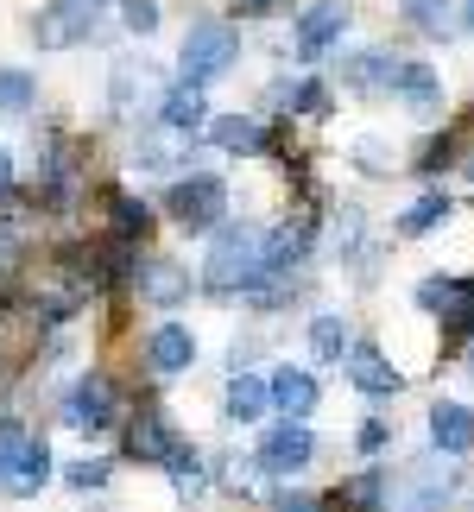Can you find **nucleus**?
Instances as JSON below:
<instances>
[{"instance_id": "1", "label": "nucleus", "mask_w": 474, "mask_h": 512, "mask_svg": "<svg viewBox=\"0 0 474 512\" xmlns=\"http://www.w3.org/2000/svg\"><path fill=\"white\" fill-rule=\"evenodd\" d=\"M260 279H266V234L247 228V222H234V228L215 234L209 266H203V285L222 291V298H234V291H253Z\"/></svg>"}, {"instance_id": "2", "label": "nucleus", "mask_w": 474, "mask_h": 512, "mask_svg": "<svg viewBox=\"0 0 474 512\" xmlns=\"http://www.w3.org/2000/svg\"><path fill=\"white\" fill-rule=\"evenodd\" d=\"M456 481H462V462L456 456H430V462H411L399 481H392V494H386V512H443L449 494H456Z\"/></svg>"}, {"instance_id": "3", "label": "nucleus", "mask_w": 474, "mask_h": 512, "mask_svg": "<svg viewBox=\"0 0 474 512\" xmlns=\"http://www.w3.org/2000/svg\"><path fill=\"white\" fill-rule=\"evenodd\" d=\"M234 57H241V32L222 26V19H203V26L184 32V51H177V76L184 83H215V76L234 70Z\"/></svg>"}, {"instance_id": "4", "label": "nucleus", "mask_w": 474, "mask_h": 512, "mask_svg": "<svg viewBox=\"0 0 474 512\" xmlns=\"http://www.w3.org/2000/svg\"><path fill=\"white\" fill-rule=\"evenodd\" d=\"M171 222L177 228H190V234H203V228H215L222 222V209H228V184L222 177H184V184L171 190Z\"/></svg>"}, {"instance_id": "5", "label": "nucleus", "mask_w": 474, "mask_h": 512, "mask_svg": "<svg viewBox=\"0 0 474 512\" xmlns=\"http://www.w3.org/2000/svg\"><path fill=\"white\" fill-rule=\"evenodd\" d=\"M45 481H51V449L38 443V437H13V443H0V487H7L13 500H32Z\"/></svg>"}, {"instance_id": "6", "label": "nucleus", "mask_w": 474, "mask_h": 512, "mask_svg": "<svg viewBox=\"0 0 474 512\" xmlns=\"http://www.w3.org/2000/svg\"><path fill=\"white\" fill-rule=\"evenodd\" d=\"M127 456H133V462L177 468V462L190 456V449H184V437H177V424L165 418V411H158V405H146L140 418H133V430H127Z\"/></svg>"}, {"instance_id": "7", "label": "nucleus", "mask_w": 474, "mask_h": 512, "mask_svg": "<svg viewBox=\"0 0 474 512\" xmlns=\"http://www.w3.org/2000/svg\"><path fill=\"white\" fill-rule=\"evenodd\" d=\"M108 102H114V114H127V121L133 114H158L165 108V83L152 76L146 57H121V64H114V95Z\"/></svg>"}, {"instance_id": "8", "label": "nucleus", "mask_w": 474, "mask_h": 512, "mask_svg": "<svg viewBox=\"0 0 474 512\" xmlns=\"http://www.w3.org/2000/svg\"><path fill=\"white\" fill-rule=\"evenodd\" d=\"M310 456H316V437H310L298 418L272 424L266 437H260V462H266V475H298V468H310Z\"/></svg>"}, {"instance_id": "9", "label": "nucleus", "mask_w": 474, "mask_h": 512, "mask_svg": "<svg viewBox=\"0 0 474 512\" xmlns=\"http://www.w3.org/2000/svg\"><path fill=\"white\" fill-rule=\"evenodd\" d=\"M342 367H348V380H354V386H361V392H367V399H392V392H399V386H405V373H399V367H392V361H386V354H380V348H373V342H354Z\"/></svg>"}, {"instance_id": "10", "label": "nucleus", "mask_w": 474, "mask_h": 512, "mask_svg": "<svg viewBox=\"0 0 474 512\" xmlns=\"http://www.w3.org/2000/svg\"><path fill=\"white\" fill-rule=\"evenodd\" d=\"M108 418H114V380L108 373H89V380L64 399V424L70 430H102Z\"/></svg>"}, {"instance_id": "11", "label": "nucleus", "mask_w": 474, "mask_h": 512, "mask_svg": "<svg viewBox=\"0 0 474 512\" xmlns=\"http://www.w3.org/2000/svg\"><path fill=\"white\" fill-rule=\"evenodd\" d=\"M133 279H140V298L158 304V310H177V304L190 298V272L177 266V260H158V253H152V260H140Z\"/></svg>"}, {"instance_id": "12", "label": "nucleus", "mask_w": 474, "mask_h": 512, "mask_svg": "<svg viewBox=\"0 0 474 512\" xmlns=\"http://www.w3.org/2000/svg\"><path fill=\"white\" fill-rule=\"evenodd\" d=\"M399 64L405 57H392V51H354L348 64H342V83L354 95H392V83H399Z\"/></svg>"}, {"instance_id": "13", "label": "nucleus", "mask_w": 474, "mask_h": 512, "mask_svg": "<svg viewBox=\"0 0 474 512\" xmlns=\"http://www.w3.org/2000/svg\"><path fill=\"white\" fill-rule=\"evenodd\" d=\"M392 95L411 108V114H443V76L424 64V57H405L399 64V83H392Z\"/></svg>"}, {"instance_id": "14", "label": "nucleus", "mask_w": 474, "mask_h": 512, "mask_svg": "<svg viewBox=\"0 0 474 512\" xmlns=\"http://www.w3.org/2000/svg\"><path fill=\"white\" fill-rule=\"evenodd\" d=\"M342 26H348L342 0H316V7H304V19H298V57H323L335 38H342Z\"/></svg>"}, {"instance_id": "15", "label": "nucleus", "mask_w": 474, "mask_h": 512, "mask_svg": "<svg viewBox=\"0 0 474 512\" xmlns=\"http://www.w3.org/2000/svg\"><path fill=\"white\" fill-rule=\"evenodd\" d=\"M430 443H437L443 456H468L474 449V411L456 405V399H437L430 405Z\"/></svg>"}, {"instance_id": "16", "label": "nucleus", "mask_w": 474, "mask_h": 512, "mask_svg": "<svg viewBox=\"0 0 474 512\" xmlns=\"http://www.w3.org/2000/svg\"><path fill=\"white\" fill-rule=\"evenodd\" d=\"M158 121L165 127H177V133H203V121H209V102H203V83H177L165 89V108H158Z\"/></svg>"}, {"instance_id": "17", "label": "nucleus", "mask_w": 474, "mask_h": 512, "mask_svg": "<svg viewBox=\"0 0 474 512\" xmlns=\"http://www.w3.org/2000/svg\"><path fill=\"white\" fill-rule=\"evenodd\" d=\"M146 361L152 373H184L196 361V336L184 323H165V329H152V342H146Z\"/></svg>"}, {"instance_id": "18", "label": "nucleus", "mask_w": 474, "mask_h": 512, "mask_svg": "<svg viewBox=\"0 0 474 512\" xmlns=\"http://www.w3.org/2000/svg\"><path fill=\"white\" fill-rule=\"evenodd\" d=\"M272 411V380H260V373H234L228 380V418L234 424H253Z\"/></svg>"}, {"instance_id": "19", "label": "nucleus", "mask_w": 474, "mask_h": 512, "mask_svg": "<svg viewBox=\"0 0 474 512\" xmlns=\"http://www.w3.org/2000/svg\"><path fill=\"white\" fill-rule=\"evenodd\" d=\"M272 405H279L285 418L304 424V411H316V380H310V373H298V367H285L279 380H272Z\"/></svg>"}, {"instance_id": "20", "label": "nucleus", "mask_w": 474, "mask_h": 512, "mask_svg": "<svg viewBox=\"0 0 474 512\" xmlns=\"http://www.w3.org/2000/svg\"><path fill=\"white\" fill-rule=\"evenodd\" d=\"M348 348H354V342H348V323L335 317V310H323V317L310 323V354H316V361H329V367H342Z\"/></svg>"}, {"instance_id": "21", "label": "nucleus", "mask_w": 474, "mask_h": 512, "mask_svg": "<svg viewBox=\"0 0 474 512\" xmlns=\"http://www.w3.org/2000/svg\"><path fill=\"white\" fill-rule=\"evenodd\" d=\"M405 19L418 32H430V38H449L462 26V13H456V0H405Z\"/></svg>"}, {"instance_id": "22", "label": "nucleus", "mask_w": 474, "mask_h": 512, "mask_svg": "<svg viewBox=\"0 0 474 512\" xmlns=\"http://www.w3.org/2000/svg\"><path fill=\"white\" fill-rule=\"evenodd\" d=\"M449 209H456V203H449L443 190H424L418 203H411V209L399 215V234H430L437 222H449Z\"/></svg>"}, {"instance_id": "23", "label": "nucleus", "mask_w": 474, "mask_h": 512, "mask_svg": "<svg viewBox=\"0 0 474 512\" xmlns=\"http://www.w3.org/2000/svg\"><path fill=\"white\" fill-rule=\"evenodd\" d=\"M215 146H222V152H260L266 127L247 121V114H228V121H215Z\"/></svg>"}, {"instance_id": "24", "label": "nucleus", "mask_w": 474, "mask_h": 512, "mask_svg": "<svg viewBox=\"0 0 474 512\" xmlns=\"http://www.w3.org/2000/svg\"><path fill=\"white\" fill-rule=\"evenodd\" d=\"M361 234H367V222H361V209H354V203H342V209L329 215L323 241H329V253H354V247H361Z\"/></svg>"}, {"instance_id": "25", "label": "nucleus", "mask_w": 474, "mask_h": 512, "mask_svg": "<svg viewBox=\"0 0 474 512\" xmlns=\"http://www.w3.org/2000/svg\"><path fill=\"white\" fill-rule=\"evenodd\" d=\"M38 102V83L26 70H0V114H26Z\"/></svg>"}, {"instance_id": "26", "label": "nucleus", "mask_w": 474, "mask_h": 512, "mask_svg": "<svg viewBox=\"0 0 474 512\" xmlns=\"http://www.w3.org/2000/svg\"><path fill=\"white\" fill-rule=\"evenodd\" d=\"M443 329H456V336H468V329H474V279H456V285H449Z\"/></svg>"}, {"instance_id": "27", "label": "nucleus", "mask_w": 474, "mask_h": 512, "mask_svg": "<svg viewBox=\"0 0 474 512\" xmlns=\"http://www.w3.org/2000/svg\"><path fill=\"white\" fill-rule=\"evenodd\" d=\"M354 165H361L367 177H386V171H392V146L367 133V140H354Z\"/></svg>"}, {"instance_id": "28", "label": "nucleus", "mask_w": 474, "mask_h": 512, "mask_svg": "<svg viewBox=\"0 0 474 512\" xmlns=\"http://www.w3.org/2000/svg\"><path fill=\"white\" fill-rule=\"evenodd\" d=\"M228 487H234V494H266V462H260V456L234 462V468H228Z\"/></svg>"}, {"instance_id": "29", "label": "nucleus", "mask_w": 474, "mask_h": 512, "mask_svg": "<svg viewBox=\"0 0 474 512\" xmlns=\"http://www.w3.org/2000/svg\"><path fill=\"white\" fill-rule=\"evenodd\" d=\"M108 209H114V228H121V234H140L152 222V209L133 203V196H108Z\"/></svg>"}, {"instance_id": "30", "label": "nucleus", "mask_w": 474, "mask_h": 512, "mask_svg": "<svg viewBox=\"0 0 474 512\" xmlns=\"http://www.w3.org/2000/svg\"><path fill=\"white\" fill-rule=\"evenodd\" d=\"M171 481H177V494H184V500H196V494L209 487V475H203V462H196V456L177 462V468H171Z\"/></svg>"}, {"instance_id": "31", "label": "nucleus", "mask_w": 474, "mask_h": 512, "mask_svg": "<svg viewBox=\"0 0 474 512\" xmlns=\"http://www.w3.org/2000/svg\"><path fill=\"white\" fill-rule=\"evenodd\" d=\"M456 146H462V127H449L443 140H430L424 146V159L418 165H430V171H443V165H456Z\"/></svg>"}, {"instance_id": "32", "label": "nucleus", "mask_w": 474, "mask_h": 512, "mask_svg": "<svg viewBox=\"0 0 474 512\" xmlns=\"http://www.w3.org/2000/svg\"><path fill=\"white\" fill-rule=\"evenodd\" d=\"M121 19H127V32H133V38L158 32V7H152V0H127V7H121Z\"/></svg>"}, {"instance_id": "33", "label": "nucleus", "mask_w": 474, "mask_h": 512, "mask_svg": "<svg viewBox=\"0 0 474 512\" xmlns=\"http://www.w3.org/2000/svg\"><path fill=\"white\" fill-rule=\"evenodd\" d=\"M291 108H298V114H329V89L323 83H298V89H291Z\"/></svg>"}, {"instance_id": "34", "label": "nucleus", "mask_w": 474, "mask_h": 512, "mask_svg": "<svg viewBox=\"0 0 474 512\" xmlns=\"http://www.w3.org/2000/svg\"><path fill=\"white\" fill-rule=\"evenodd\" d=\"M449 285H456V279H424V285H418V310H437V317H443Z\"/></svg>"}, {"instance_id": "35", "label": "nucleus", "mask_w": 474, "mask_h": 512, "mask_svg": "<svg viewBox=\"0 0 474 512\" xmlns=\"http://www.w3.org/2000/svg\"><path fill=\"white\" fill-rule=\"evenodd\" d=\"M102 481H108V462H95V456L70 468V487H102Z\"/></svg>"}, {"instance_id": "36", "label": "nucleus", "mask_w": 474, "mask_h": 512, "mask_svg": "<svg viewBox=\"0 0 474 512\" xmlns=\"http://www.w3.org/2000/svg\"><path fill=\"white\" fill-rule=\"evenodd\" d=\"M323 506H329V500H310V494H285V500H279V512H323Z\"/></svg>"}, {"instance_id": "37", "label": "nucleus", "mask_w": 474, "mask_h": 512, "mask_svg": "<svg viewBox=\"0 0 474 512\" xmlns=\"http://www.w3.org/2000/svg\"><path fill=\"white\" fill-rule=\"evenodd\" d=\"M13 253H19V234H13L7 222H0V272H7V266H13Z\"/></svg>"}, {"instance_id": "38", "label": "nucleus", "mask_w": 474, "mask_h": 512, "mask_svg": "<svg viewBox=\"0 0 474 512\" xmlns=\"http://www.w3.org/2000/svg\"><path fill=\"white\" fill-rule=\"evenodd\" d=\"M380 443H386V424H380V418H373V424H361V449H367V456H373Z\"/></svg>"}, {"instance_id": "39", "label": "nucleus", "mask_w": 474, "mask_h": 512, "mask_svg": "<svg viewBox=\"0 0 474 512\" xmlns=\"http://www.w3.org/2000/svg\"><path fill=\"white\" fill-rule=\"evenodd\" d=\"M272 7H285V0H241V13H272Z\"/></svg>"}, {"instance_id": "40", "label": "nucleus", "mask_w": 474, "mask_h": 512, "mask_svg": "<svg viewBox=\"0 0 474 512\" xmlns=\"http://www.w3.org/2000/svg\"><path fill=\"white\" fill-rule=\"evenodd\" d=\"M7 177H13V165H7V146H0V190H7Z\"/></svg>"}, {"instance_id": "41", "label": "nucleus", "mask_w": 474, "mask_h": 512, "mask_svg": "<svg viewBox=\"0 0 474 512\" xmlns=\"http://www.w3.org/2000/svg\"><path fill=\"white\" fill-rule=\"evenodd\" d=\"M462 26H468V32H474V0H462Z\"/></svg>"}, {"instance_id": "42", "label": "nucleus", "mask_w": 474, "mask_h": 512, "mask_svg": "<svg viewBox=\"0 0 474 512\" xmlns=\"http://www.w3.org/2000/svg\"><path fill=\"white\" fill-rule=\"evenodd\" d=\"M468 380H474V342H468Z\"/></svg>"}, {"instance_id": "43", "label": "nucleus", "mask_w": 474, "mask_h": 512, "mask_svg": "<svg viewBox=\"0 0 474 512\" xmlns=\"http://www.w3.org/2000/svg\"><path fill=\"white\" fill-rule=\"evenodd\" d=\"M468 177H474V152H468Z\"/></svg>"}]
</instances>
